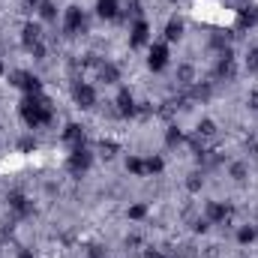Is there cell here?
I'll use <instances>...</instances> for the list:
<instances>
[{"instance_id": "1", "label": "cell", "mask_w": 258, "mask_h": 258, "mask_svg": "<svg viewBox=\"0 0 258 258\" xmlns=\"http://www.w3.org/2000/svg\"><path fill=\"white\" fill-rule=\"evenodd\" d=\"M51 114H54V111H51V102H48L42 93H27V96H24V102H21V117H24V123L30 129L48 123Z\"/></svg>"}, {"instance_id": "2", "label": "cell", "mask_w": 258, "mask_h": 258, "mask_svg": "<svg viewBox=\"0 0 258 258\" xmlns=\"http://www.w3.org/2000/svg\"><path fill=\"white\" fill-rule=\"evenodd\" d=\"M9 84H12V87H21L24 93H42L39 78H36V75H30V72H24V69L9 72Z\"/></svg>"}, {"instance_id": "3", "label": "cell", "mask_w": 258, "mask_h": 258, "mask_svg": "<svg viewBox=\"0 0 258 258\" xmlns=\"http://www.w3.org/2000/svg\"><path fill=\"white\" fill-rule=\"evenodd\" d=\"M84 27V12L81 6H66V15H63V33L66 36H75L78 30Z\"/></svg>"}, {"instance_id": "4", "label": "cell", "mask_w": 258, "mask_h": 258, "mask_svg": "<svg viewBox=\"0 0 258 258\" xmlns=\"http://www.w3.org/2000/svg\"><path fill=\"white\" fill-rule=\"evenodd\" d=\"M147 63H150V69H153V72L165 69V63H168V45H165V42H156V45L150 48V57H147Z\"/></svg>"}, {"instance_id": "5", "label": "cell", "mask_w": 258, "mask_h": 258, "mask_svg": "<svg viewBox=\"0 0 258 258\" xmlns=\"http://www.w3.org/2000/svg\"><path fill=\"white\" fill-rule=\"evenodd\" d=\"M69 168H72L75 174H78V171H87V168H90V150H87V147H72Z\"/></svg>"}, {"instance_id": "6", "label": "cell", "mask_w": 258, "mask_h": 258, "mask_svg": "<svg viewBox=\"0 0 258 258\" xmlns=\"http://www.w3.org/2000/svg\"><path fill=\"white\" fill-rule=\"evenodd\" d=\"M75 102L81 108H93L96 105V90L90 84H75Z\"/></svg>"}, {"instance_id": "7", "label": "cell", "mask_w": 258, "mask_h": 258, "mask_svg": "<svg viewBox=\"0 0 258 258\" xmlns=\"http://www.w3.org/2000/svg\"><path fill=\"white\" fill-rule=\"evenodd\" d=\"M9 207H12L18 216H27V213L33 210V204H30V201H27L21 192H12V195H9Z\"/></svg>"}, {"instance_id": "8", "label": "cell", "mask_w": 258, "mask_h": 258, "mask_svg": "<svg viewBox=\"0 0 258 258\" xmlns=\"http://www.w3.org/2000/svg\"><path fill=\"white\" fill-rule=\"evenodd\" d=\"M147 33H150V27H147V21H135L132 24V48H138V45H144L147 42Z\"/></svg>"}, {"instance_id": "9", "label": "cell", "mask_w": 258, "mask_h": 258, "mask_svg": "<svg viewBox=\"0 0 258 258\" xmlns=\"http://www.w3.org/2000/svg\"><path fill=\"white\" fill-rule=\"evenodd\" d=\"M63 141H69L72 147H84V129L75 126V123H69L63 129Z\"/></svg>"}, {"instance_id": "10", "label": "cell", "mask_w": 258, "mask_h": 258, "mask_svg": "<svg viewBox=\"0 0 258 258\" xmlns=\"http://www.w3.org/2000/svg\"><path fill=\"white\" fill-rule=\"evenodd\" d=\"M225 216H228V207L225 204H219V201H210L207 204V222H225Z\"/></svg>"}, {"instance_id": "11", "label": "cell", "mask_w": 258, "mask_h": 258, "mask_svg": "<svg viewBox=\"0 0 258 258\" xmlns=\"http://www.w3.org/2000/svg\"><path fill=\"white\" fill-rule=\"evenodd\" d=\"M180 36H183V21H180V18H171V21L165 24V39H168V42H177Z\"/></svg>"}, {"instance_id": "12", "label": "cell", "mask_w": 258, "mask_h": 258, "mask_svg": "<svg viewBox=\"0 0 258 258\" xmlns=\"http://www.w3.org/2000/svg\"><path fill=\"white\" fill-rule=\"evenodd\" d=\"M117 111H120V114H132V111H135V99H132L129 90H120V96H117Z\"/></svg>"}, {"instance_id": "13", "label": "cell", "mask_w": 258, "mask_h": 258, "mask_svg": "<svg viewBox=\"0 0 258 258\" xmlns=\"http://www.w3.org/2000/svg\"><path fill=\"white\" fill-rule=\"evenodd\" d=\"M99 78H102L105 84H114V81H120V72H117L114 63H102L99 66Z\"/></svg>"}, {"instance_id": "14", "label": "cell", "mask_w": 258, "mask_h": 258, "mask_svg": "<svg viewBox=\"0 0 258 258\" xmlns=\"http://www.w3.org/2000/svg\"><path fill=\"white\" fill-rule=\"evenodd\" d=\"M39 15H42L45 21H54V18H57V6H54L51 0H39Z\"/></svg>"}, {"instance_id": "15", "label": "cell", "mask_w": 258, "mask_h": 258, "mask_svg": "<svg viewBox=\"0 0 258 258\" xmlns=\"http://www.w3.org/2000/svg\"><path fill=\"white\" fill-rule=\"evenodd\" d=\"M96 12H99L102 18H114V15H117V6H114V0H99V3H96Z\"/></svg>"}, {"instance_id": "16", "label": "cell", "mask_w": 258, "mask_h": 258, "mask_svg": "<svg viewBox=\"0 0 258 258\" xmlns=\"http://www.w3.org/2000/svg\"><path fill=\"white\" fill-rule=\"evenodd\" d=\"M126 168L132 171V174H138V177H144V174H147V165H144L138 156H129V159H126Z\"/></svg>"}, {"instance_id": "17", "label": "cell", "mask_w": 258, "mask_h": 258, "mask_svg": "<svg viewBox=\"0 0 258 258\" xmlns=\"http://www.w3.org/2000/svg\"><path fill=\"white\" fill-rule=\"evenodd\" d=\"M144 165H147V171H150V174H159V171H162V168H165V162H162V159H159V156H150V159H147V162H144Z\"/></svg>"}, {"instance_id": "18", "label": "cell", "mask_w": 258, "mask_h": 258, "mask_svg": "<svg viewBox=\"0 0 258 258\" xmlns=\"http://www.w3.org/2000/svg\"><path fill=\"white\" fill-rule=\"evenodd\" d=\"M231 177H234V180H246V165H243V162H234V165H231Z\"/></svg>"}, {"instance_id": "19", "label": "cell", "mask_w": 258, "mask_h": 258, "mask_svg": "<svg viewBox=\"0 0 258 258\" xmlns=\"http://www.w3.org/2000/svg\"><path fill=\"white\" fill-rule=\"evenodd\" d=\"M192 66H180V69H177V78H180V81H183V84H192Z\"/></svg>"}, {"instance_id": "20", "label": "cell", "mask_w": 258, "mask_h": 258, "mask_svg": "<svg viewBox=\"0 0 258 258\" xmlns=\"http://www.w3.org/2000/svg\"><path fill=\"white\" fill-rule=\"evenodd\" d=\"M144 216H147V207H144V204L129 207V219H144Z\"/></svg>"}, {"instance_id": "21", "label": "cell", "mask_w": 258, "mask_h": 258, "mask_svg": "<svg viewBox=\"0 0 258 258\" xmlns=\"http://www.w3.org/2000/svg\"><path fill=\"white\" fill-rule=\"evenodd\" d=\"M237 240H240V243H252V240H255V228H240Z\"/></svg>"}, {"instance_id": "22", "label": "cell", "mask_w": 258, "mask_h": 258, "mask_svg": "<svg viewBox=\"0 0 258 258\" xmlns=\"http://www.w3.org/2000/svg\"><path fill=\"white\" fill-rule=\"evenodd\" d=\"M213 132H216V123L213 120H201L198 123V135H213Z\"/></svg>"}, {"instance_id": "23", "label": "cell", "mask_w": 258, "mask_h": 258, "mask_svg": "<svg viewBox=\"0 0 258 258\" xmlns=\"http://www.w3.org/2000/svg\"><path fill=\"white\" fill-rule=\"evenodd\" d=\"M240 21H243V24H255L258 12H255V9H243V12H240Z\"/></svg>"}, {"instance_id": "24", "label": "cell", "mask_w": 258, "mask_h": 258, "mask_svg": "<svg viewBox=\"0 0 258 258\" xmlns=\"http://www.w3.org/2000/svg\"><path fill=\"white\" fill-rule=\"evenodd\" d=\"M99 150H102L105 156H114V153H117V144H114V141H102V144H99Z\"/></svg>"}, {"instance_id": "25", "label": "cell", "mask_w": 258, "mask_h": 258, "mask_svg": "<svg viewBox=\"0 0 258 258\" xmlns=\"http://www.w3.org/2000/svg\"><path fill=\"white\" fill-rule=\"evenodd\" d=\"M249 69H258V48L249 51Z\"/></svg>"}, {"instance_id": "26", "label": "cell", "mask_w": 258, "mask_h": 258, "mask_svg": "<svg viewBox=\"0 0 258 258\" xmlns=\"http://www.w3.org/2000/svg\"><path fill=\"white\" fill-rule=\"evenodd\" d=\"M189 189H192V192H198V189H201V180H198V174H192V177H189Z\"/></svg>"}, {"instance_id": "27", "label": "cell", "mask_w": 258, "mask_h": 258, "mask_svg": "<svg viewBox=\"0 0 258 258\" xmlns=\"http://www.w3.org/2000/svg\"><path fill=\"white\" fill-rule=\"evenodd\" d=\"M249 108H252V111H258V90H252V93H249Z\"/></svg>"}, {"instance_id": "28", "label": "cell", "mask_w": 258, "mask_h": 258, "mask_svg": "<svg viewBox=\"0 0 258 258\" xmlns=\"http://www.w3.org/2000/svg\"><path fill=\"white\" fill-rule=\"evenodd\" d=\"M90 258H102V252L99 249H90Z\"/></svg>"}, {"instance_id": "29", "label": "cell", "mask_w": 258, "mask_h": 258, "mask_svg": "<svg viewBox=\"0 0 258 258\" xmlns=\"http://www.w3.org/2000/svg\"><path fill=\"white\" fill-rule=\"evenodd\" d=\"M18 258H33V252H27V249H24V252H21Z\"/></svg>"}]
</instances>
